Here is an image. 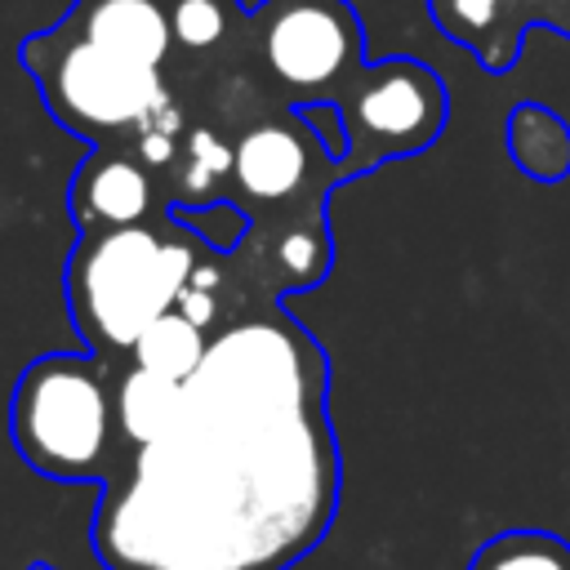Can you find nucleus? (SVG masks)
<instances>
[{
	"mask_svg": "<svg viewBox=\"0 0 570 570\" xmlns=\"http://www.w3.org/2000/svg\"><path fill=\"white\" fill-rule=\"evenodd\" d=\"M165 9H169L174 45H183L187 53H205L223 45L236 22V0H165Z\"/></svg>",
	"mask_w": 570,
	"mask_h": 570,
	"instance_id": "nucleus-14",
	"label": "nucleus"
},
{
	"mask_svg": "<svg viewBox=\"0 0 570 570\" xmlns=\"http://www.w3.org/2000/svg\"><path fill=\"white\" fill-rule=\"evenodd\" d=\"M503 142L512 165L534 183H561L570 174V125L539 102H521L508 111Z\"/></svg>",
	"mask_w": 570,
	"mask_h": 570,
	"instance_id": "nucleus-11",
	"label": "nucleus"
},
{
	"mask_svg": "<svg viewBox=\"0 0 570 570\" xmlns=\"http://www.w3.org/2000/svg\"><path fill=\"white\" fill-rule=\"evenodd\" d=\"M205 347H209L205 330H200L196 321H187L178 307H169L165 316H156V321L138 334L129 361L142 365V370H156V374H165V379H174V383H187V379L196 374V365L205 361Z\"/></svg>",
	"mask_w": 570,
	"mask_h": 570,
	"instance_id": "nucleus-12",
	"label": "nucleus"
},
{
	"mask_svg": "<svg viewBox=\"0 0 570 570\" xmlns=\"http://www.w3.org/2000/svg\"><path fill=\"white\" fill-rule=\"evenodd\" d=\"M258 49L294 94L361 80V18L347 0H267L258 9Z\"/></svg>",
	"mask_w": 570,
	"mask_h": 570,
	"instance_id": "nucleus-6",
	"label": "nucleus"
},
{
	"mask_svg": "<svg viewBox=\"0 0 570 570\" xmlns=\"http://www.w3.org/2000/svg\"><path fill=\"white\" fill-rule=\"evenodd\" d=\"M200 249L205 240L178 218L80 232L67 267V303L80 338L98 356H129L138 334L178 303Z\"/></svg>",
	"mask_w": 570,
	"mask_h": 570,
	"instance_id": "nucleus-2",
	"label": "nucleus"
},
{
	"mask_svg": "<svg viewBox=\"0 0 570 570\" xmlns=\"http://www.w3.org/2000/svg\"><path fill=\"white\" fill-rule=\"evenodd\" d=\"M272 263H276V272H281V281H285L289 289H312V285L325 276V267H330V236H325V227H321V223H298V227H289V232L276 240Z\"/></svg>",
	"mask_w": 570,
	"mask_h": 570,
	"instance_id": "nucleus-15",
	"label": "nucleus"
},
{
	"mask_svg": "<svg viewBox=\"0 0 570 570\" xmlns=\"http://www.w3.org/2000/svg\"><path fill=\"white\" fill-rule=\"evenodd\" d=\"M27 570H53V566H45V561H36V566H27Z\"/></svg>",
	"mask_w": 570,
	"mask_h": 570,
	"instance_id": "nucleus-21",
	"label": "nucleus"
},
{
	"mask_svg": "<svg viewBox=\"0 0 570 570\" xmlns=\"http://www.w3.org/2000/svg\"><path fill=\"white\" fill-rule=\"evenodd\" d=\"M67 31L80 40L134 62V67H160L174 31H169V9L165 0H76L71 13L62 18Z\"/></svg>",
	"mask_w": 570,
	"mask_h": 570,
	"instance_id": "nucleus-8",
	"label": "nucleus"
},
{
	"mask_svg": "<svg viewBox=\"0 0 570 570\" xmlns=\"http://www.w3.org/2000/svg\"><path fill=\"white\" fill-rule=\"evenodd\" d=\"M187 321H196L200 330L218 316V267H209L205 258L196 263V272H191V281L183 285V294H178V303H174Z\"/></svg>",
	"mask_w": 570,
	"mask_h": 570,
	"instance_id": "nucleus-18",
	"label": "nucleus"
},
{
	"mask_svg": "<svg viewBox=\"0 0 570 570\" xmlns=\"http://www.w3.org/2000/svg\"><path fill=\"white\" fill-rule=\"evenodd\" d=\"M445 85L419 58H383L361 71L347 98L352 156L347 165H379L392 156L423 151L445 125Z\"/></svg>",
	"mask_w": 570,
	"mask_h": 570,
	"instance_id": "nucleus-5",
	"label": "nucleus"
},
{
	"mask_svg": "<svg viewBox=\"0 0 570 570\" xmlns=\"http://www.w3.org/2000/svg\"><path fill=\"white\" fill-rule=\"evenodd\" d=\"M294 120L312 134L321 156H330V160H347L352 156V120H347L343 102H334V98H298L294 102Z\"/></svg>",
	"mask_w": 570,
	"mask_h": 570,
	"instance_id": "nucleus-16",
	"label": "nucleus"
},
{
	"mask_svg": "<svg viewBox=\"0 0 570 570\" xmlns=\"http://www.w3.org/2000/svg\"><path fill=\"white\" fill-rule=\"evenodd\" d=\"M307 142L285 120H263V125L245 129L232 147V183L249 200H289L312 169Z\"/></svg>",
	"mask_w": 570,
	"mask_h": 570,
	"instance_id": "nucleus-9",
	"label": "nucleus"
},
{
	"mask_svg": "<svg viewBox=\"0 0 570 570\" xmlns=\"http://www.w3.org/2000/svg\"><path fill=\"white\" fill-rule=\"evenodd\" d=\"M138 160H142L147 169H151V165H169V160H174V138H169V134H142Z\"/></svg>",
	"mask_w": 570,
	"mask_h": 570,
	"instance_id": "nucleus-20",
	"label": "nucleus"
},
{
	"mask_svg": "<svg viewBox=\"0 0 570 570\" xmlns=\"http://www.w3.org/2000/svg\"><path fill=\"white\" fill-rule=\"evenodd\" d=\"M468 570H570V543L548 530H503L472 552Z\"/></svg>",
	"mask_w": 570,
	"mask_h": 570,
	"instance_id": "nucleus-13",
	"label": "nucleus"
},
{
	"mask_svg": "<svg viewBox=\"0 0 570 570\" xmlns=\"http://www.w3.org/2000/svg\"><path fill=\"white\" fill-rule=\"evenodd\" d=\"M111 396H116V432H120V450H138L147 441H156L178 410L183 383L142 370L129 361V370H120L111 379Z\"/></svg>",
	"mask_w": 570,
	"mask_h": 570,
	"instance_id": "nucleus-10",
	"label": "nucleus"
},
{
	"mask_svg": "<svg viewBox=\"0 0 570 570\" xmlns=\"http://www.w3.org/2000/svg\"><path fill=\"white\" fill-rule=\"evenodd\" d=\"M338 512L325 356L267 312L214 334L174 423L120 450L94 552L107 570H289Z\"/></svg>",
	"mask_w": 570,
	"mask_h": 570,
	"instance_id": "nucleus-1",
	"label": "nucleus"
},
{
	"mask_svg": "<svg viewBox=\"0 0 570 570\" xmlns=\"http://www.w3.org/2000/svg\"><path fill=\"white\" fill-rule=\"evenodd\" d=\"M503 4L508 0H436V18L454 40L481 49V40L494 36V27H499Z\"/></svg>",
	"mask_w": 570,
	"mask_h": 570,
	"instance_id": "nucleus-17",
	"label": "nucleus"
},
{
	"mask_svg": "<svg viewBox=\"0 0 570 570\" xmlns=\"http://www.w3.org/2000/svg\"><path fill=\"white\" fill-rule=\"evenodd\" d=\"M13 450L53 481H107L120 463L116 396L102 356H36L9 396Z\"/></svg>",
	"mask_w": 570,
	"mask_h": 570,
	"instance_id": "nucleus-3",
	"label": "nucleus"
},
{
	"mask_svg": "<svg viewBox=\"0 0 570 570\" xmlns=\"http://www.w3.org/2000/svg\"><path fill=\"white\" fill-rule=\"evenodd\" d=\"M22 62L36 76L49 116L94 142L138 129L165 107V89L151 67H134L67 27L31 36L22 45Z\"/></svg>",
	"mask_w": 570,
	"mask_h": 570,
	"instance_id": "nucleus-4",
	"label": "nucleus"
},
{
	"mask_svg": "<svg viewBox=\"0 0 570 570\" xmlns=\"http://www.w3.org/2000/svg\"><path fill=\"white\" fill-rule=\"evenodd\" d=\"M187 174H191L200 187L214 183L218 174H232V147H223L214 134L200 129V134L191 138V169H187Z\"/></svg>",
	"mask_w": 570,
	"mask_h": 570,
	"instance_id": "nucleus-19",
	"label": "nucleus"
},
{
	"mask_svg": "<svg viewBox=\"0 0 570 570\" xmlns=\"http://www.w3.org/2000/svg\"><path fill=\"white\" fill-rule=\"evenodd\" d=\"M151 169L138 156L98 147L80 160L71 178V214L80 232H107V227H129L151 218Z\"/></svg>",
	"mask_w": 570,
	"mask_h": 570,
	"instance_id": "nucleus-7",
	"label": "nucleus"
}]
</instances>
